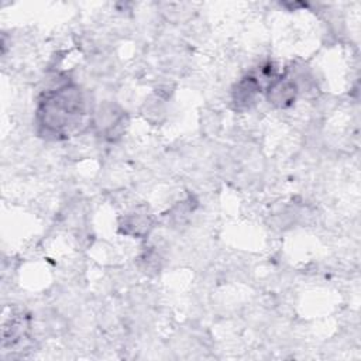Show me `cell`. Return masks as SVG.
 Listing matches in <instances>:
<instances>
[{
  "label": "cell",
  "instance_id": "1",
  "mask_svg": "<svg viewBox=\"0 0 361 361\" xmlns=\"http://www.w3.org/2000/svg\"><path fill=\"white\" fill-rule=\"evenodd\" d=\"M85 114L86 102L80 89L63 85L44 94L37 111V123L42 135L62 140L79 130Z\"/></svg>",
  "mask_w": 361,
  "mask_h": 361
},
{
  "label": "cell",
  "instance_id": "2",
  "mask_svg": "<svg viewBox=\"0 0 361 361\" xmlns=\"http://www.w3.org/2000/svg\"><path fill=\"white\" fill-rule=\"evenodd\" d=\"M299 92V86L292 76H279L274 79L267 89V99L279 109L289 107Z\"/></svg>",
  "mask_w": 361,
  "mask_h": 361
},
{
  "label": "cell",
  "instance_id": "3",
  "mask_svg": "<svg viewBox=\"0 0 361 361\" xmlns=\"http://www.w3.org/2000/svg\"><path fill=\"white\" fill-rule=\"evenodd\" d=\"M261 92V85L255 76L243 78L233 89L231 102L237 110H247L255 104Z\"/></svg>",
  "mask_w": 361,
  "mask_h": 361
},
{
  "label": "cell",
  "instance_id": "4",
  "mask_svg": "<svg viewBox=\"0 0 361 361\" xmlns=\"http://www.w3.org/2000/svg\"><path fill=\"white\" fill-rule=\"evenodd\" d=\"M151 227V223H149V219L148 216H144V214H128L126 219H124V233L126 234H133V235H142L145 233H148Z\"/></svg>",
  "mask_w": 361,
  "mask_h": 361
}]
</instances>
